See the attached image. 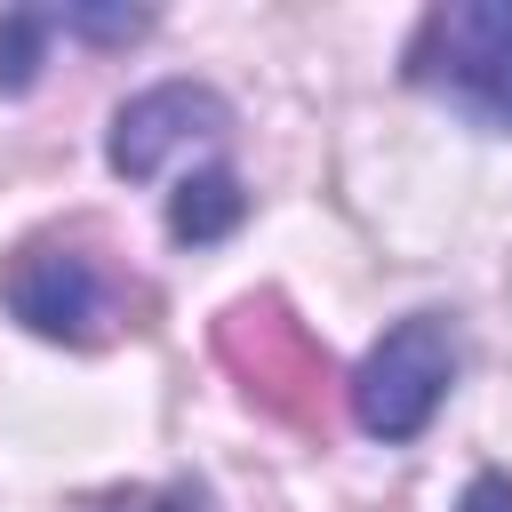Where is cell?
Segmentation results:
<instances>
[{"mask_svg": "<svg viewBox=\"0 0 512 512\" xmlns=\"http://www.w3.org/2000/svg\"><path fill=\"white\" fill-rule=\"evenodd\" d=\"M408 80L464 120L512 136V0H448L408 40Z\"/></svg>", "mask_w": 512, "mask_h": 512, "instance_id": "6da1fadb", "label": "cell"}, {"mask_svg": "<svg viewBox=\"0 0 512 512\" xmlns=\"http://www.w3.org/2000/svg\"><path fill=\"white\" fill-rule=\"evenodd\" d=\"M448 384H456V328L440 312H408L352 368V416L368 440H416L440 416Z\"/></svg>", "mask_w": 512, "mask_h": 512, "instance_id": "7a4b0ae2", "label": "cell"}, {"mask_svg": "<svg viewBox=\"0 0 512 512\" xmlns=\"http://www.w3.org/2000/svg\"><path fill=\"white\" fill-rule=\"evenodd\" d=\"M0 304H8L32 336L88 344V336H104V320H112V304H120V280H112V264H104L96 248L48 232V240H24V248L8 256Z\"/></svg>", "mask_w": 512, "mask_h": 512, "instance_id": "3957f363", "label": "cell"}, {"mask_svg": "<svg viewBox=\"0 0 512 512\" xmlns=\"http://www.w3.org/2000/svg\"><path fill=\"white\" fill-rule=\"evenodd\" d=\"M224 136H232V104H224L216 88H200V80H160V88H144V96H128V104L112 112L104 160H112V176L144 184V176H160L176 152H216Z\"/></svg>", "mask_w": 512, "mask_h": 512, "instance_id": "277c9868", "label": "cell"}, {"mask_svg": "<svg viewBox=\"0 0 512 512\" xmlns=\"http://www.w3.org/2000/svg\"><path fill=\"white\" fill-rule=\"evenodd\" d=\"M240 216H248V192H240L232 168H200L168 192V232L184 248H216L224 232H240Z\"/></svg>", "mask_w": 512, "mask_h": 512, "instance_id": "5b68a950", "label": "cell"}, {"mask_svg": "<svg viewBox=\"0 0 512 512\" xmlns=\"http://www.w3.org/2000/svg\"><path fill=\"white\" fill-rule=\"evenodd\" d=\"M48 32H56V8H16V16H0V88H8V96L32 88Z\"/></svg>", "mask_w": 512, "mask_h": 512, "instance_id": "8992f818", "label": "cell"}, {"mask_svg": "<svg viewBox=\"0 0 512 512\" xmlns=\"http://www.w3.org/2000/svg\"><path fill=\"white\" fill-rule=\"evenodd\" d=\"M464 512H512V480H504V472H480V480L464 488Z\"/></svg>", "mask_w": 512, "mask_h": 512, "instance_id": "52a82bcc", "label": "cell"}]
</instances>
